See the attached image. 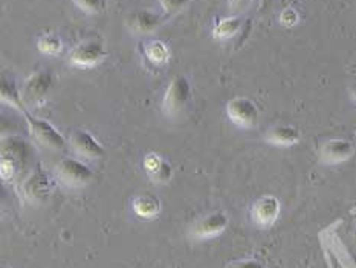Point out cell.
<instances>
[{
  "label": "cell",
  "mask_w": 356,
  "mask_h": 268,
  "mask_svg": "<svg viewBox=\"0 0 356 268\" xmlns=\"http://www.w3.org/2000/svg\"><path fill=\"white\" fill-rule=\"evenodd\" d=\"M33 159V145L19 135H3L0 148V171L5 181H14Z\"/></svg>",
  "instance_id": "obj_1"
},
{
  "label": "cell",
  "mask_w": 356,
  "mask_h": 268,
  "mask_svg": "<svg viewBox=\"0 0 356 268\" xmlns=\"http://www.w3.org/2000/svg\"><path fill=\"white\" fill-rule=\"evenodd\" d=\"M193 106V90L185 75H175L162 100V112L175 123L184 121L190 115Z\"/></svg>",
  "instance_id": "obj_2"
},
{
  "label": "cell",
  "mask_w": 356,
  "mask_h": 268,
  "mask_svg": "<svg viewBox=\"0 0 356 268\" xmlns=\"http://www.w3.org/2000/svg\"><path fill=\"white\" fill-rule=\"evenodd\" d=\"M23 118L26 121V126L29 129L31 136L42 145V148L52 150V152H61L66 149V145L69 141H66V138L63 134L54 127L48 120L38 118L35 115L31 113L29 111L23 112Z\"/></svg>",
  "instance_id": "obj_3"
},
{
  "label": "cell",
  "mask_w": 356,
  "mask_h": 268,
  "mask_svg": "<svg viewBox=\"0 0 356 268\" xmlns=\"http://www.w3.org/2000/svg\"><path fill=\"white\" fill-rule=\"evenodd\" d=\"M56 178L67 187H83L94 180V172L89 166L76 158H63L54 167Z\"/></svg>",
  "instance_id": "obj_4"
},
{
  "label": "cell",
  "mask_w": 356,
  "mask_h": 268,
  "mask_svg": "<svg viewBox=\"0 0 356 268\" xmlns=\"http://www.w3.org/2000/svg\"><path fill=\"white\" fill-rule=\"evenodd\" d=\"M54 86V75L51 71H40L29 77L22 86V98L26 107L42 104L48 98Z\"/></svg>",
  "instance_id": "obj_5"
},
{
  "label": "cell",
  "mask_w": 356,
  "mask_h": 268,
  "mask_svg": "<svg viewBox=\"0 0 356 268\" xmlns=\"http://www.w3.org/2000/svg\"><path fill=\"white\" fill-rule=\"evenodd\" d=\"M227 115L236 126L251 129L259 121V107L251 98L234 97L227 103Z\"/></svg>",
  "instance_id": "obj_6"
},
{
  "label": "cell",
  "mask_w": 356,
  "mask_h": 268,
  "mask_svg": "<svg viewBox=\"0 0 356 268\" xmlns=\"http://www.w3.org/2000/svg\"><path fill=\"white\" fill-rule=\"evenodd\" d=\"M69 148L84 159H99L106 155L102 143L88 130L83 129L74 130L71 136H69Z\"/></svg>",
  "instance_id": "obj_7"
},
{
  "label": "cell",
  "mask_w": 356,
  "mask_h": 268,
  "mask_svg": "<svg viewBox=\"0 0 356 268\" xmlns=\"http://www.w3.org/2000/svg\"><path fill=\"white\" fill-rule=\"evenodd\" d=\"M353 153L355 145L352 141L344 140V138H334L321 145L318 157L324 164H339L350 159Z\"/></svg>",
  "instance_id": "obj_8"
},
{
  "label": "cell",
  "mask_w": 356,
  "mask_h": 268,
  "mask_svg": "<svg viewBox=\"0 0 356 268\" xmlns=\"http://www.w3.org/2000/svg\"><path fill=\"white\" fill-rule=\"evenodd\" d=\"M282 204L274 195H265L259 198L252 205V221L260 227H269L278 219Z\"/></svg>",
  "instance_id": "obj_9"
},
{
  "label": "cell",
  "mask_w": 356,
  "mask_h": 268,
  "mask_svg": "<svg viewBox=\"0 0 356 268\" xmlns=\"http://www.w3.org/2000/svg\"><path fill=\"white\" fill-rule=\"evenodd\" d=\"M107 56L106 49L103 48L102 43L98 42H83L80 45H76L75 48L71 51V61L76 66H83V68H90L95 66L98 63H102L103 58Z\"/></svg>",
  "instance_id": "obj_10"
},
{
  "label": "cell",
  "mask_w": 356,
  "mask_h": 268,
  "mask_svg": "<svg viewBox=\"0 0 356 268\" xmlns=\"http://www.w3.org/2000/svg\"><path fill=\"white\" fill-rule=\"evenodd\" d=\"M161 22L159 14L149 10H139L129 15L127 25L136 34H150L161 26Z\"/></svg>",
  "instance_id": "obj_11"
},
{
  "label": "cell",
  "mask_w": 356,
  "mask_h": 268,
  "mask_svg": "<svg viewBox=\"0 0 356 268\" xmlns=\"http://www.w3.org/2000/svg\"><path fill=\"white\" fill-rule=\"evenodd\" d=\"M266 143L273 145H280V148H289V145L298 144L301 140L300 130L291 125H277L270 127L265 134Z\"/></svg>",
  "instance_id": "obj_12"
},
{
  "label": "cell",
  "mask_w": 356,
  "mask_h": 268,
  "mask_svg": "<svg viewBox=\"0 0 356 268\" xmlns=\"http://www.w3.org/2000/svg\"><path fill=\"white\" fill-rule=\"evenodd\" d=\"M227 226H228V218L225 213L222 212L211 213L197 222L195 227V235L199 237H211L222 233L223 230L227 228Z\"/></svg>",
  "instance_id": "obj_13"
},
{
  "label": "cell",
  "mask_w": 356,
  "mask_h": 268,
  "mask_svg": "<svg viewBox=\"0 0 356 268\" xmlns=\"http://www.w3.org/2000/svg\"><path fill=\"white\" fill-rule=\"evenodd\" d=\"M2 86H0V98H2V103L8 104L13 107L14 111H17L20 113L26 112L28 107L23 103L22 98V90L17 88V84L10 77L3 75L2 77Z\"/></svg>",
  "instance_id": "obj_14"
},
{
  "label": "cell",
  "mask_w": 356,
  "mask_h": 268,
  "mask_svg": "<svg viewBox=\"0 0 356 268\" xmlns=\"http://www.w3.org/2000/svg\"><path fill=\"white\" fill-rule=\"evenodd\" d=\"M23 189H25L26 195L31 196V198L44 196L46 194H48L49 178L40 166H38L35 171L33 172V175H31L29 178L25 181V186H23Z\"/></svg>",
  "instance_id": "obj_15"
},
{
  "label": "cell",
  "mask_w": 356,
  "mask_h": 268,
  "mask_svg": "<svg viewBox=\"0 0 356 268\" xmlns=\"http://www.w3.org/2000/svg\"><path fill=\"white\" fill-rule=\"evenodd\" d=\"M134 210L143 218H153L159 213L161 203L153 195H139L134 199Z\"/></svg>",
  "instance_id": "obj_16"
},
{
  "label": "cell",
  "mask_w": 356,
  "mask_h": 268,
  "mask_svg": "<svg viewBox=\"0 0 356 268\" xmlns=\"http://www.w3.org/2000/svg\"><path fill=\"white\" fill-rule=\"evenodd\" d=\"M243 19L240 15H231V17L222 19L218 25L214 26V37L220 38V40H227V38L234 37L240 29H242Z\"/></svg>",
  "instance_id": "obj_17"
},
{
  "label": "cell",
  "mask_w": 356,
  "mask_h": 268,
  "mask_svg": "<svg viewBox=\"0 0 356 268\" xmlns=\"http://www.w3.org/2000/svg\"><path fill=\"white\" fill-rule=\"evenodd\" d=\"M145 56L154 65H164L170 58V49L161 40H153L145 45Z\"/></svg>",
  "instance_id": "obj_18"
},
{
  "label": "cell",
  "mask_w": 356,
  "mask_h": 268,
  "mask_svg": "<svg viewBox=\"0 0 356 268\" xmlns=\"http://www.w3.org/2000/svg\"><path fill=\"white\" fill-rule=\"evenodd\" d=\"M149 175H150V178H152L154 182L165 184V182H168L170 180H172V176H173V167H172V164L168 163V161L161 158L159 163H158L156 166H154V167L152 168V171H149Z\"/></svg>",
  "instance_id": "obj_19"
},
{
  "label": "cell",
  "mask_w": 356,
  "mask_h": 268,
  "mask_svg": "<svg viewBox=\"0 0 356 268\" xmlns=\"http://www.w3.org/2000/svg\"><path fill=\"white\" fill-rule=\"evenodd\" d=\"M38 49H40L43 54H58L63 48V43H61L60 37L52 36V34H46L38 38L37 42Z\"/></svg>",
  "instance_id": "obj_20"
},
{
  "label": "cell",
  "mask_w": 356,
  "mask_h": 268,
  "mask_svg": "<svg viewBox=\"0 0 356 268\" xmlns=\"http://www.w3.org/2000/svg\"><path fill=\"white\" fill-rule=\"evenodd\" d=\"M190 2L191 0H161V6L165 14L173 15L181 13Z\"/></svg>",
  "instance_id": "obj_21"
},
{
  "label": "cell",
  "mask_w": 356,
  "mask_h": 268,
  "mask_svg": "<svg viewBox=\"0 0 356 268\" xmlns=\"http://www.w3.org/2000/svg\"><path fill=\"white\" fill-rule=\"evenodd\" d=\"M84 13L97 14L103 10V0H72Z\"/></svg>",
  "instance_id": "obj_22"
},
{
  "label": "cell",
  "mask_w": 356,
  "mask_h": 268,
  "mask_svg": "<svg viewBox=\"0 0 356 268\" xmlns=\"http://www.w3.org/2000/svg\"><path fill=\"white\" fill-rule=\"evenodd\" d=\"M280 22L284 26H293L298 22V14L293 8H286L280 15Z\"/></svg>",
  "instance_id": "obj_23"
},
{
  "label": "cell",
  "mask_w": 356,
  "mask_h": 268,
  "mask_svg": "<svg viewBox=\"0 0 356 268\" xmlns=\"http://www.w3.org/2000/svg\"><path fill=\"white\" fill-rule=\"evenodd\" d=\"M252 0H229V11L234 15H240L251 6Z\"/></svg>",
  "instance_id": "obj_24"
},
{
  "label": "cell",
  "mask_w": 356,
  "mask_h": 268,
  "mask_svg": "<svg viewBox=\"0 0 356 268\" xmlns=\"http://www.w3.org/2000/svg\"><path fill=\"white\" fill-rule=\"evenodd\" d=\"M228 268H265V265H263L257 259H243L231 264Z\"/></svg>",
  "instance_id": "obj_25"
},
{
  "label": "cell",
  "mask_w": 356,
  "mask_h": 268,
  "mask_svg": "<svg viewBox=\"0 0 356 268\" xmlns=\"http://www.w3.org/2000/svg\"><path fill=\"white\" fill-rule=\"evenodd\" d=\"M349 90H350V97L353 98V102L356 103V81L353 84H350V89Z\"/></svg>",
  "instance_id": "obj_26"
},
{
  "label": "cell",
  "mask_w": 356,
  "mask_h": 268,
  "mask_svg": "<svg viewBox=\"0 0 356 268\" xmlns=\"http://www.w3.org/2000/svg\"><path fill=\"white\" fill-rule=\"evenodd\" d=\"M268 2V0H261V5H265Z\"/></svg>",
  "instance_id": "obj_27"
}]
</instances>
